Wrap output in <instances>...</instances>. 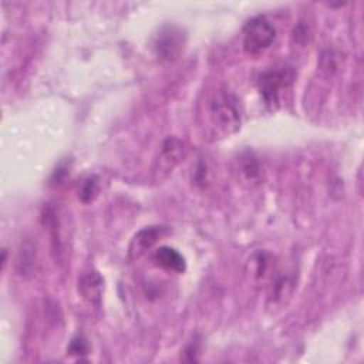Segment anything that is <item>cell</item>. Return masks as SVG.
Here are the masks:
<instances>
[{
  "label": "cell",
  "instance_id": "3",
  "mask_svg": "<svg viewBox=\"0 0 364 364\" xmlns=\"http://www.w3.org/2000/svg\"><path fill=\"white\" fill-rule=\"evenodd\" d=\"M294 78V71L291 67H274L260 74L257 85L260 95L267 105H277L282 90L287 88Z\"/></svg>",
  "mask_w": 364,
  "mask_h": 364
},
{
  "label": "cell",
  "instance_id": "1",
  "mask_svg": "<svg viewBox=\"0 0 364 364\" xmlns=\"http://www.w3.org/2000/svg\"><path fill=\"white\" fill-rule=\"evenodd\" d=\"M210 112L218 127L228 132H233L240 127V104L239 100L229 91L220 90L213 95L210 102Z\"/></svg>",
  "mask_w": 364,
  "mask_h": 364
},
{
  "label": "cell",
  "instance_id": "5",
  "mask_svg": "<svg viewBox=\"0 0 364 364\" xmlns=\"http://www.w3.org/2000/svg\"><path fill=\"white\" fill-rule=\"evenodd\" d=\"M165 232L166 229L164 226H148L141 229L129 243V256L132 259L142 256L158 242L159 237H162Z\"/></svg>",
  "mask_w": 364,
  "mask_h": 364
},
{
  "label": "cell",
  "instance_id": "9",
  "mask_svg": "<svg viewBox=\"0 0 364 364\" xmlns=\"http://www.w3.org/2000/svg\"><path fill=\"white\" fill-rule=\"evenodd\" d=\"M88 351V344L87 340L82 336H75L70 346H68V353L73 355H84Z\"/></svg>",
  "mask_w": 364,
  "mask_h": 364
},
{
  "label": "cell",
  "instance_id": "2",
  "mask_svg": "<svg viewBox=\"0 0 364 364\" xmlns=\"http://www.w3.org/2000/svg\"><path fill=\"white\" fill-rule=\"evenodd\" d=\"M276 38V28L264 16H257L247 21L243 31V47L250 55L266 51Z\"/></svg>",
  "mask_w": 364,
  "mask_h": 364
},
{
  "label": "cell",
  "instance_id": "4",
  "mask_svg": "<svg viewBox=\"0 0 364 364\" xmlns=\"http://www.w3.org/2000/svg\"><path fill=\"white\" fill-rule=\"evenodd\" d=\"M185 43L186 36L181 27L175 24H165L159 28L158 34H155L152 48L159 60L173 61L181 55Z\"/></svg>",
  "mask_w": 364,
  "mask_h": 364
},
{
  "label": "cell",
  "instance_id": "6",
  "mask_svg": "<svg viewBox=\"0 0 364 364\" xmlns=\"http://www.w3.org/2000/svg\"><path fill=\"white\" fill-rule=\"evenodd\" d=\"M102 289H104V280L101 274L95 270L85 272L78 280V290L82 294V297L90 303H94V304L100 303L102 296Z\"/></svg>",
  "mask_w": 364,
  "mask_h": 364
},
{
  "label": "cell",
  "instance_id": "7",
  "mask_svg": "<svg viewBox=\"0 0 364 364\" xmlns=\"http://www.w3.org/2000/svg\"><path fill=\"white\" fill-rule=\"evenodd\" d=\"M154 262L162 269H166L175 273H182L186 267L183 256L178 250L169 246H161L159 249H156L154 253Z\"/></svg>",
  "mask_w": 364,
  "mask_h": 364
},
{
  "label": "cell",
  "instance_id": "8",
  "mask_svg": "<svg viewBox=\"0 0 364 364\" xmlns=\"http://www.w3.org/2000/svg\"><path fill=\"white\" fill-rule=\"evenodd\" d=\"M98 195V179L97 176H87L80 188H78V199L82 203H88L91 200H94V198Z\"/></svg>",
  "mask_w": 364,
  "mask_h": 364
}]
</instances>
